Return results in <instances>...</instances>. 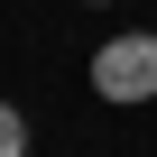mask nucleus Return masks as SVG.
Returning a JSON list of instances; mask_svg holds the SVG:
<instances>
[{
    "label": "nucleus",
    "mask_w": 157,
    "mask_h": 157,
    "mask_svg": "<svg viewBox=\"0 0 157 157\" xmlns=\"http://www.w3.org/2000/svg\"><path fill=\"white\" fill-rule=\"evenodd\" d=\"M83 10H102V0H83Z\"/></svg>",
    "instance_id": "nucleus-3"
},
{
    "label": "nucleus",
    "mask_w": 157,
    "mask_h": 157,
    "mask_svg": "<svg viewBox=\"0 0 157 157\" xmlns=\"http://www.w3.org/2000/svg\"><path fill=\"white\" fill-rule=\"evenodd\" d=\"M0 157H28V120H19V102H0Z\"/></svg>",
    "instance_id": "nucleus-2"
},
{
    "label": "nucleus",
    "mask_w": 157,
    "mask_h": 157,
    "mask_svg": "<svg viewBox=\"0 0 157 157\" xmlns=\"http://www.w3.org/2000/svg\"><path fill=\"white\" fill-rule=\"evenodd\" d=\"M93 93L120 102V111L157 102V28H139V37H102V46H93Z\"/></svg>",
    "instance_id": "nucleus-1"
}]
</instances>
